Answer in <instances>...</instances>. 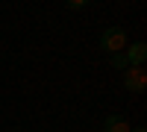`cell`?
Segmentation results:
<instances>
[{
  "label": "cell",
  "instance_id": "obj_5",
  "mask_svg": "<svg viewBox=\"0 0 147 132\" xmlns=\"http://www.w3.org/2000/svg\"><path fill=\"white\" fill-rule=\"evenodd\" d=\"M109 65H112V68H118V70H127V68H129V62H127V56H124V53L109 56Z\"/></svg>",
  "mask_w": 147,
  "mask_h": 132
},
{
  "label": "cell",
  "instance_id": "obj_4",
  "mask_svg": "<svg viewBox=\"0 0 147 132\" xmlns=\"http://www.w3.org/2000/svg\"><path fill=\"white\" fill-rule=\"evenodd\" d=\"M129 121L127 117H121V115H109L106 121H103V132H129Z\"/></svg>",
  "mask_w": 147,
  "mask_h": 132
},
{
  "label": "cell",
  "instance_id": "obj_7",
  "mask_svg": "<svg viewBox=\"0 0 147 132\" xmlns=\"http://www.w3.org/2000/svg\"><path fill=\"white\" fill-rule=\"evenodd\" d=\"M129 132H147V129L144 126H136V129H129Z\"/></svg>",
  "mask_w": 147,
  "mask_h": 132
},
{
  "label": "cell",
  "instance_id": "obj_6",
  "mask_svg": "<svg viewBox=\"0 0 147 132\" xmlns=\"http://www.w3.org/2000/svg\"><path fill=\"white\" fill-rule=\"evenodd\" d=\"M85 6H88V0H71L68 3V9H85Z\"/></svg>",
  "mask_w": 147,
  "mask_h": 132
},
{
  "label": "cell",
  "instance_id": "obj_3",
  "mask_svg": "<svg viewBox=\"0 0 147 132\" xmlns=\"http://www.w3.org/2000/svg\"><path fill=\"white\" fill-rule=\"evenodd\" d=\"M124 56H127L129 68H144V59H147V44H144V41L129 44L127 50H124Z\"/></svg>",
  "mask_w": 147,
  "mask_h": 132
},
{
  "label": "cell",
  "instance_id": "obj_1",
  "mask_svg": "<svg viewBox=\"0 0 147 132\" xmlns=\"http://www.w3.org/2000/svg\"><path fill=\"white\" fill-rule=\"evenodd\" d=\"M100 47H103L109 56L124 53L127 50V29L124 27H106L103 35H100Z\"/></svg>",
  "mask_w": 147,
  "mask_h": 132
},
{
  "label": "cell",
  "instance_id": "obj_2",
  "mask_svg": "<svg viewBox=\"0 0 147 132\" xmlns=\"http://www.w3.org/2000/svg\"><path fill=\"white\" fill-rule=\"evenodd\" d=\"M124 88L129 94H144V88H147V70L144 68H127L124 70Z\"/></svg>",
  "mask_w": 147,
  "mask_h": 132
}]
</instances>
